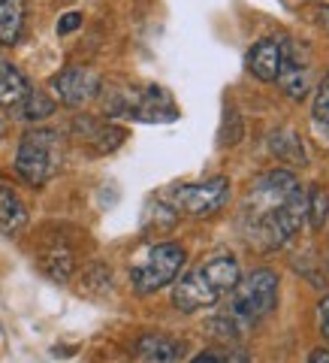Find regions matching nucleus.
Listing matches in <instances>:
<instances>
[{
  "label": "nucleus",
  "mask_w": 329,
  "mask_h": 363,
  "mask_svg": "<svg viewBox=\"0 0 329 363\" xmlns=\"http://www.w3.org/2000/svg\"><path fill=\"white\" fill-rule=\"evenodd\" d=\"M305 221V191L290 169L263 173L242 200L239 230L257 252H278Z\"/></svg>",
  "instance_id": "1"
},
{
  "label": "nucleus",
  "mask_w": 329,
  "mask_h": 363,
  "mask_svg": "<svg viewBox=\"0 0 329 363\" xmlns=\"http://www.w3.org/2000/svg\"><path fill=\"white\" fill-rule=\"evenodd\" d=\"M242 279L239 260L233 255H214L202 260L200 267L187 269L185 276L175 279L173 288V306L185 315H194L202 309H212L214 303H221Z\"/></svg>",
  "instance_id": "2"
},
{
  "label": "nucleus",
  "mask_w": 329,
  "mask_h": 363,
  "mask_svg": "<svg viewBox=\"0 0 329 363\" xmlns=\"http://www.w3.org/2000/svg\"><path fill=\"white\" fill-rule=\"evenodd\" d=\"M103 109L112 118L142 124H166L178 118L173 94L161 85H115L106 91Z\"/></svg>",
  "instance_id": "3"
},
{
  "label": "nucleus",
  "mask_w": 329,
  "mask_h": 363,
  "mask_svg": "<svg viewBox=\"0 0 329 363\" xmlns=\"http://www.w3.org/2000/svg\"><path fill=\"white\" fill-rule=\"evenodd\" d=\"M278 288L281 281L272 269H254L248 272V276L239 279V285H236L230 294V309L226 315H221L230 327H254L257 321H263V318L278 306Z\"/></svg>",
  "instance_id": "4"
},
{
  "label": "nucleus",
  "mask_w": 329,
  "mask_h": 363,
  "mask_svg": "<svg viewBox=\"0 0 329 363\" xmlns=\"http://www.w3.org/2000/svg\"><path fill=\"white\" fill-rule=\"evenodd\" d=\"M64 161V140L58 130L33 128L18 140L16 173L30 188H42L54 179Z\"/></svg>",
  "instance_id": "5"
},
{
  "label": "nucleus",
  "mask_w": 329,
  "mask_h": 363,
  "mask_svg": "<svg viewBox=\"0 0 329 363\" xmlns=\"http://www.w3.org/2000/svg\"><path fill=\"white\" fill-rule=\"evenodd\" d=\"M187 252L178 242H154L149 252L142 255V260H136L130 269V285L136 294H154L181 276L185 269Z\"/></svg>",
  "instance_id": "6"
},
{
  "label": "nucleus",
  "mask_w": 329,
  "mask_h": 363,
  "mask_svg": "<svg viewBox=\"0 0 329 363\" xmlns=\"http://www.w3.org/2000/svg\"><path fill=\"white\" fill-rule=\"evenodd\" d=\"M230 179L212 176L206 182H187V185H175L163 200L175 215H187V218H209V215L221 212L230 203Z\"/></svg>",
  "instance_id": "7"
},
{
  "label": "nucleus",
  "mask_w": 329,
  "mask_h": 363,
  "mask_svg": "<svg viewBox=\"0 0 329 363\" xmlns=\"http://www.w3.org/2000/svg\"><path fill=\"white\" fill-rule=\"evenodd\" d=\"M275 82L290 100H302L314 85V64L308 45L299 40L284 37V58H281V70Z\"/></svg>",
  "instance_id": "8"
},
{
  "label": "nucleus",
  "mask_w": 329,
  "mask_h": 363,
  "mask_svg": "<svg viewBox=\"0 0 329 363\" xmlns=\"http://www.w3.org/2000/svg\"><path fill=\"white\" fill-rule=\"evenodd\" d=\"M52 91L64 106L76 109V106H85L103 94V79L91 70V67L70 64V67H64L61 73L52 76Z\"/></svg>",
  "instance_id": "9"
},
{
  "label": "nucleus",
  "mask_w": 329,
  "mask_h": 363,
  "mask_svg": "<svg viewBox=\"0 0 329 363\" xmlns=\"http://www.w3.org/2000/svg\"><path fill=\"white\" fill-rule=\"evenodd\" d=\"M281 58H284V33L257 40L245 55V67L257 82H275L281 70Z\"/></svg>",
  "instance_id": "10"
},
{
  "label": "nucleus",
  "mask_w": 329,
  "mask_h": 363,
  "mask_svg": "<svg viewBox=\"0 0 329 363\" xmlns=\"http://www.w3.org/2000/svg\"><path fill=\"white\" fill-rule=\"evenodd\" d=\"M73 133L85 145H91L97 155L115 152L118 145L127 140V130L124 128H118V124H112V121H100L94 116H76L73 118Z\"/></svg>",
  "instance_id": "11"
},
{
  "label": "nucleus",
  "mask_w": 329,
  "mask_h": 363,
  "mask_svg": "<svg viewBox=\"0 0 329 363\" xmlns=\"http://www.w3.org/2000/svg\"><path fill=\"white\" fill-rule=\"evenodd\" d=\"M30 94H33V85L28 82V76L6 55H0V109H9L18 116Z\"/></svg>",
  "instance_id": "12"
},
{
  "label": "nucleus",
  "mask_w": 329,
  "mask_h": 363,
  "mask_svg": "<svg viewBox=\"0 0 329 363\" xmlns=\"http://www.w3.org/2000/svg\"><path fill=\"white\" fill-rule=\"evenodd\" d=\"M136 354L145 363H178L185 357V342L163 333H149L136 342Z\"/></svg>",
  "instance_id": "13"
},
{
  "label": "nucleus",
  "mask_w": 329,
  "mask_h": 363,
  "mask_svg": "<svg viewBox=\"0 0 329 363\" xmlns=\"http://www.w3.org/2000/svg\"><path fill=\"white\" fill-rule=\"evenodd\" d=\"M28 0H0V45L9 49L25 37Z\"/></svg>",
  "instance_id": "14"
},
{
  "label": "nucleus",
  "mask_w": 329,
  "mask_h": 363,
  "mask_svg": "<svg viewBox=\"0 0 329 363\" xmlns=\"http://www.w3.org/2000/svg\"><path fill=\"white\" fill-rule=\"evenodd\" d=\"M25 224H28V206L13 188L0 182V233L16 236L18 230H25Z\"/></svg>",
  "instance_id": "15"
},
{
  "label": "nucleus",
  "mask_w": 329,
  "mask_h": 363,
  "mask_svg": "<svg viewBox=\"0 0 329 363\" xmlns=\"http://www.w3.org/2000/svg\"><path fill=\"white\" fill-rule=\"evenodd\" d=\"M269 152L275 157H281V161H287V164H308V155H305L302 140L287 128H278V130L269 133Z\"/></svg>",
  "instance_id": "16"
},
{
  "label": "nucleus",
  "mask_w": 329,
  "mask_h": 363,
  "mask_svg": "<svg viewBox=\"0 0 329 363\" xmlns=\"http://www.w3.org/2000/svg\"><path fill=\"white\" fill-rule=\"evenodd\" d=\"M329 218V191L323 185H311L305 191V221H311L314 230H323Z\"/></svg>",
  "instance_id": "17"
},
{
  "label": "nucleus",
  "mask_w": 329,
  "mask_h": 363,
  "mask_svg": "<svg viewBox=\"0 0 329 363\" xmlns=\"http://www.w3.org/2000/svg\"><path fill=\"white\" fill-rule=\"evenodd\" d=\"M52 112H54V100L45 97L42 91H33V94L28 97V104L21 106L18 118H25V121H42V118H49Z\"/></svg>",
  "instance_id": "18"
},
{
  "label": "nucleus",
  "mask_w": 329,
  "mask_h": 363,
  "mask_svg": "<svg viewBox=\"0 0 329 363\" xmlns=\"http://www.w3.org/2000/svg\"><path fill=\"white\" fill-rule=\"evenodd\" d=\"M311 116L323 130H329V70H326V76L321 79V82H317L314 100H311Z\"/></svg>",
  "instance_id": "19"
},
{
  "label": "nucleus",
  "mask_w": 329,
  "mask_h": 363,
  "mask_svg": "<svg viewBox=\"0 0 329 363\" xmlns=\"http://www.w3.org/2000/svg\"><path fill=\"white\" fill-rule=\"evenodd\" d=\"M317 330H321V336L329 342V297L317 303Z\"/></svg>",
  "instance_id": "20"
},
{
  "label": "nucleus",
  "mask_w": 329,
  "mask_h": 363,
  "mask_svg": "<svg viewBox=\"0 0 329 363\" xmlns=\"http://www.w3.org/2000/svg\"><path fill=\"white\" fill-rule=\"evenodd\" d=\"M79 25H82V13H76V9H73V13H64L58 18V33H61V37H67V33H73Z\"/></svg>",
  "instance_id": "21"
},
{
  "label": "nucleus",
  "mask_w": 329,
  "mask_h": 363,
  "mask_svg": "<svg viewBox=\"0 0 329 363\" xmlns=\"http://www.w3.org/2000/svg\"><path fill=\"white\" fill-rule=\"evenodd\" d=\"M314 25L329 37V4H317L314 6Z\"/></svg>",
  "instance_id": "22"
},
{
  "label": "nucleus",
  "mask_w": 329,
  "mask_h": 363,
  "mask_svg": "<svg viewBox=\"0 0 329 363\" xmlns=\"http://www.w3.org/2000/svg\"><path fill=\"white\" fill-rule=\"evenodd\" d=\"M308 363H329V348H326V345L314 348L311 354H308Z\"/></svg>",
  "instance_id": "23"
},
{
  "label": "nucleus",
  "mask_w": 329,
  "mask_h": 363,
  "mask_svg": "<svg viewBox=\"0 0 329 363\" xmlns=\"http://www.w3.org/2000/svg\"><path fill=\"white\" fill-rule=\"evenodd\" d=\"M190 363H224V360H221V354H214V351H200Z\"/></svg>",
  "instance_id": "24"
},
{
  "label": "nucleus",
  "mask_w": 329,
  "mask_h": 363,
  "mask_svg": "<svg viewBox=\"0 0 329 363\" xmlns=\"http://www.w3.org/2000/svg\"><path fill=\"white\" fill-rule=\"evenodd\" d=\"M6 130V121H4V116H0V133H4Z\"/></svg>",
  "instance_id": "25"
},
{
  "label": "nucleus",
  "mask_w": 329,
  "mask_h": 363,
  "mask_svg": "<svg viewBox=\"0 0 329 363\" xmlns=\"http://www.w3.org/2000/svg\"><path fill=\"white\" fill-rule=\"evenodd\" d=\"M326 257H329V240H326Z\"/></svg>",
  "instance_id": "26"
}]
</instances>
